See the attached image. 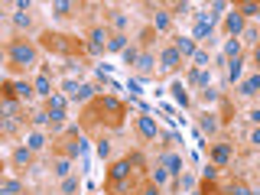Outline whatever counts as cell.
Returning a JSON list of instances; mask_svg holds the SVG:
<instances>
[{
  "instance_id": "cell-46",
  "label": "cell",
  "mask_w": 260,
  "mask_h": 195,
  "mask_svg": "<svg viewBox=\"0 0 260 195\" xmlns=\"http://www.w3.org/2000/svg\"><path fill=\"white\" fill-rule=\"evenodd\" d=\"M127 91H130V94H143V85H140V81H130Z\"/></svg>"
},
{
  "instance_id": "cell-13",
  "label": "cell",
  "mask_w": 260,
  "mask_h": 195,
  "mask_svg": "<svg viewBox=\"0 0 260 195\" xmlns=\"http://www.w3.org/2000/svg\"><path fill=\"white\" fill-rule=\"evenodd\" d=\"M81 153H85V140H81L78 134H69L65 137V156H81Z\"/></svg>"
},
{
  "instance_id": "cell-22",
  "label": "cell",
  "mask_w": 260,
  "mask_h": 195,
  "mask_svg": "<svg viewBox=\"0 0 260 195\" xmlns=\"http://www.w3.org/2000/svg\"><path fill=\"white\" fill-rule=\"evenodd\" d=\"M29 159H32V150H29V146L13 150V162H16V166H29Z\"/></svg>"
},
{
  "instance_id": "cell-18",
  "label": "cell",
  "mask_w": 260,
  "mask_h": 195,
  "mask_svg": "<svg viewBox=\"0 0 260 195\" xmlns=\"http://www.w3.org/2000/svg\"><path fill=\"white\" fill-rule=\"evenodd\" d=\"M211 159H215V166H224V162L231 159V146H228V143H215V150H211Z\"/></svg>"
},
{
  "instance_id": "cell-49",
  "label": "cell",
  "mask_w": 260,
  "mask_h": 195,
  "mask_svg": "<svg viewBox=\"0 0 260 195\" xmlns=\"http://www.w3.org/2000/svg\"><path fill=\"white\" fill-rule=\"evenodd\" d=\"M250 120H254V124H260V108H257V111H250Z\"/></svg>"
},
{
  "instance_id": "cell-27",
  "label": "cell",
  "mask_w": 260,
  "mask_h": 195,
  "mask_svg": "<svg viewBox=\"0 0 260 195\" xmlns=\"http://www.w3.org/2000/svg\"><path fill=\"white\" fill-rule=\"evenodd\" d=\"M26 146H29L32 153H36V150H43V146H46V137L39 134V130H32V134H29V140H26Z\"/></svg>"
},
{
  "instance_id": "cell-47",
  "label": "cell",
  "mask_w": 260,
  "mask_h": 195,
  "mask_svg": "<svg viewBox=\"0 0 260 195\" xmlns=\"http://www.w3.org/2000/svg\"><path fill=\"white\" fill-rule=\"evenodd\" d=\"M195 62H199L202 69H208V52H195Z\"/></svg>"
},
{
  "instance_id": "cell-36",
  "label": "cell",
  "mask_w": 260,
  "mask_h": 195,
  "mask_svg": "<svg viewBox=\"0 0 260 195\" xmlns=\"http://www.w3.org/2000/svg\"><path fill=\"white\" fill-rule=\"evenodd\" d=\"M153 23H156V29H159V32H162V29H169V13L156 10V20H153Z\"/></svg>"
},
{
  "instance_id": "cell-33",
  "label": "cell",
  "mask_w": 260,
  "mask_h": 195,
  "mask_svg": "<svg viewBox=\"0 0 260 195\" xmlns=\"http://www.w3.org/2000/svg\"><path fill=\"white\" fill-rule=\"evenodd\" d=\"M224 55H231V59H241V43H238V39H231V43L224 46Z\"/></svg>"
},
{
  "instance_id": "cell-37",
  "label": "cell",
  "mask_w": 260,
  "mask_h": 195,
  "mask_svg": "<svg viewBox=\"0 0 260 195\" xmlns=\"http://www.w3.org/2000/svg\"><path fill=\"white\" fill-rule=\"evenodd\" d=\"M65 72H69V75H78V78H81L85 65H81V62H75V59H69V65H65Z\"/></svg>"
},
{
  "instance_id": "cell-23",
  "label": "cell",
  "mask_w": 260,
  "mask_h": 195,
  "mask_svg": "<svg viewBox=\"0 0 260 195\" xmlns=\"http://www.w3.org/2000/svg\"><path fill=\"white\" fill-rule=\"evenodd\" d=\"M52 173L59 176V179H69V173H72V159H69V156H62V159L52 166Z\"/></svg>"
},
{
  "instance_id": "cell-24",
  "label": "cell",
  "mask_w": 260,
  "mask_h": 195,
  "mask_svg": "<svg viewBox=\"0 0 260 195\" xmlns=\"http://www.w3.org/2000/svg\"><path fill=\"white\" fill-rule=\"evenodd\" d=\"M241 75H244V59H231V65H228V78L241 81Z\"/></svg>"
},
{
  "instance_id": "cell-43",
  "label": "cell",
  "mask_w": 260,
  "mask_h": 195,
  "mask_svg": "<svg viewBox=\"0 0 260 195\" xmlns=\"http://www.w3.org/2000/svg\"><path fill=\"white\" fill-rule=\"evenodd\" d=\"M111 20H114V26H117V29H124V26H127V16H124V13H114Z\"/></svg>"
},
{
  "instance_id": "cell-14",
  "label": "cell",
  "mask_w": 260,
  "mask_h": 195,
  "mask_svg": "<svg viewBox=\"0 0 260 195\" xmlns=\"http://www.w3.org/2000/svg\"><path fill=\"white\" fill-rule=\"evenodd\" d=\"M32 88H36V94H39V98H46V101L55 94V91H52V81H49V75H46V72H39V75H36V81H32Z\"/></svg>"
},
{
  "instance_id": "cell-44",
  "label": "cell",
  "mask_w": 260,
  "mask_h": 195,
  "mask_svg": "<svg viewBox=\"0 0 260 195\" xmlns=\"http://www.w3.org/2000/svg\"><path fill=\"white\" fill-rule=\"evenodd\" d=\"M224 10H228L224 0H215V4H211V13H215V16H218V13H224Z\"/></svg>"
},
{
  "instance_id": "cell-5",
  "label": "cell",
  "mask_w": 260,
  "mask_h": 195,
  "mask_svg": "<svg viewBox=\"0 0 260 195\" xmlns=\"http://www.w3.org/2000/svg\"><path fill=\"white\" fill-rule=\"evenodd\" d=\"M215 32V13H195V26H192V39H208Z\"/></svg>"
},
{
  "instance_id": "cell-28",
  "label": "cell",
  "mask_w": 260,
  "mask_h": 195,
  "mask_svg": "<svg viewBox=\"0 0 260 195\" xmlns=\"http://www.w3.org/2000/svg\"><path fill=\"white\" fill-rule=\"evenodd\" d=\"M23 192V185L16 182V179H7L4 185H0V195H20Z\"/></svg>"
},
{
  "instance_id": "cell-48",
  "label": "cell",
  "mask_w": 260,
  "mask_h": 195,
  "mask_svg": "<svg viewBox=\"0 0 260 195\" xmlns=\"http://www.w3.org/2000/svg\"><path fill=\"white\" fill-rule=\"evenodd\" d=\"M140 195H159V185H146V189Z\"/></svg>"
},
{
  "instance_id": "cell-10",
  "label": "cell",
  "mask_w": 260,
  "mask_h": 195,
  "mask_svg": "<svg viewBox=\"0 0 260 195\" xmlns=\"http://www.w3.org/2000/svg\"><path fill=\"white\" fill-rule=\"evenodd\" d=\"M224 29H228V32H231V36H234V39H238V36H241V32H244V29H247V26H244V16L238 13V7H234V10H231V13H224Z\"/></svg>"
},
{
  "instance_id": "cell-21",
  "label": "cell",
  "mask_w": 260,
  "mask_h": 195,
  "mask_svg": "<svg viewBox=\"0 0 260 195\" xmlns=\"http://www.w3.org/2000/svg\"><path fill=\"white\" fill-rule=\"evenodd\" d=\"M108 52H127V36H124V32H114V36H111Z\"/></svg>"
},
{
  "instance_id": "cell-8",
  "label": "cell",
  "mask_w": 260,
  "mask_h": 195,
  "mask_svg": "<svg viewBox=\"0 0 260 195\" xmlns=\"http://www.w3.org/2000/svg\"><path fill=\"white\" fill-rule=\"evenodd\" d=\"M137 134H140L143 140H156V137H159L156 120H153V117H146V114H140V117H137Z\"/></svg>"
},
{
  "instance_id": "cell-7",
  "label": "cell",
  "mask_w": 260,
  "mask_h": 195,
  "mask_svg": "<svg viewBox=\"0 0 260 195\" xmlns=\"http://www.w3.org/2000/svg\"><path fill=\"white\" fill-rule=\"evenodd\" d=\"M179 65H182V55L176 52V46H166V49L159 52V69H162V72H176Z\"/></svg>"
},
{
  "instance_id": "cell-25",
  "label": "cell",
  "mask_w": 260,
  "mask_h": 195,
  "mask_svg": "<svg viewBox=\"0 0 260 195\" xmlns=\"http://www.w3.org/2000/svg\"><path fill=\"white\" fill-rule=\"evenodd\" d=\"M238 13L241 16H260V4H254V0H244V4H238Z\"/></svg>"
},
{
  "instance_id": "cell-17",
  "label": "cell",
  "mask_w": 260,
  "mask_h": 195,
  "mask_svg": "<svg viewBox=\"0 0 260 195\" xmlns=\"http://www.w3.org/2000/svg\"><path fill=\"white\" fill-rule=\"evenodd\" d=\"M208 81H211V72H208V69H192V72H189V85L208 88Z\"/></svg>"
},
{
  "instance_id": "cell-40",
  "label": "cell",
  "mask_w": 260,
  "mask_h": 195,
  "mask_svg": "<svg viewBox=\"0 0 260 195\" xmlns=\"http://www.w3.org/2000/svg\"><path fill=\"white\" fill-rule=\"evenodd\" d=\"M137 59H140V52H137V49L130 46L127 52H124V62H127V65H137Z\"/></svg>"
},
{
  "instance_id": "cell-29",
  "label": "cell",
  "mask_w": 260,
  "mask_h": 195,
  "mask_svg": "<svg viewBox=\"0 0 260 195\" xmlns=\"http://www.w3.org/2000/svg\"><path fill=\"white\" fill-rule=\"evenodd\" d=\"M72 10H75V4H69V0H59V4H52V13H55V16H72Z\"/></svg>"
},
{
  "instance_id": "cell-39",
  "label": "cell",
  "mask_w": 260,
  "mask_h": 195,
  "mask_svg": "<svg viewBox=\"0 0 260 195\" xmlns=\"http://www.w3.org/2000/svg\"><path fill=\"white\" fill-rule=\"evenodd\" d=\"M4 114H7V117L16 114V98H4Z\"/></svg>"
},
{
  "instance_id": "cell-45",
  "label": "cell",
  "mask_w": 260,
  "mask_h": 195,
  "mask_svg": "<svg viewBox=\"0 0 260 195\" xmlns=\"http://www.w3.org/2000/svg\"><path fill=\"white\" fill-rule=\"evenodd\" d=\"M179 185H182V189H195V182H192V176H179Z\"/></svg>"
},
{
  "instance_id": "cell-41",
  "label": "cell",
  "mask_w": 260,
  "mask_h": 195,
  "mask_svg": "<svg viewBox=\"0 0 260 195\" xmlns=\"http://www.w3.org/2000/svg\"><path fill=\"white\" fill-rule=\"evenodd\" d=\"M98 156H101V159H108V156H111V143H108V140L98 143Z\"/></svg>"
},
{
  "instance_id": "cell-2",
  "label": "cell",
  "mask_w": 260,
  "mask_h": 195,
  "mask_svg": "<svg viewBox=\"0 0 260 195\" xmlns=\"http://www.w3.org/2000/svg\"><path fill=\"white\" fill-rule=\"evenodd\" d=\"M62 94L69 98V101H75V104H85V101H91L94 88L88 85V81H75V78H65V85H62Z\"/></svg>"
},
{
  "instance_id": "cell-6",
  "label": "cell",
  "mask_w": 260,
  "mask_h": 195,
  "mask_svg": "<svg viewBox=\"0 0 260 195\" xmlns=\"http://www.w3.org/2000/svg\"><path fill=\"white\" fill-rule=\"evenodd\" d=\"M32 94H36V88L29 81H7L4 85V98H23V101H29Z\"/></svg>"
},
{
  "instance_id": "cell-19",
  "label": "cell",
  "mask_w": 260,
  "mask_h": 195,
  "mask_svg": "<svg viewBox=\"0 0 260 195\" xmlns=\"http://www.w3.org/2000/svg\"><path fill=\"white\" fill-rule=\"evenodd\" d=\"M257 91H260V72L241 81V94H247V98H250V94H257Z\"/></svg>"
},
{
  "instance_id": "cell-20",
  "label": "cell",
  "mask_w": 260,
  "mask_h": 195,
  "mask_svg": "<svg viewBox=\"0 0 260 195\" xmlns=\"http://www.w3.org/2000/svg\"><path fill=\"white\" fill-rule=\"evenodd\" d=\"M65 104H69V98H65L62 91H55L52 98H49V111L52 114H65Z\"/></svg>"
},
{
  "instance_id": "cell-15",
  "label": "cell",
  "mask_w": 260,
  "mask_h": 195,
  "mask_svg": "<svg viewBox=\"0 0 260 195\" xmlns=\"http://www.w3.org/2000/svg\"><path fill=\"white\" fill-rule=\"evenodd\" d=\"M159 162L169 169V176H182V156H176V153H162Z\"/></svg>"
},
{
  "instance_id": "cell-42",
  "label": "cell",
  "mask_w": 260,
  "mask_h": 195,
  "mask_svg": "<svg viewBox=\"0 0 260 195\" xmlns=\"http://www.w3.org/2000/svg\"><path fill=\"white\" fill-rule=\"evenodd\" d=\"M202 173H205V182H215V176H218V166H205Z\"/></svg>"
},
{
  "instance_id": "cell-51",
  "label": "cell",
  "mask_w": 260,
  "mask_h": 195,
  "mask_svg": "<svg viewBox=\"0 0 260 195\" xmlns=\"http://www.w3.org/2000/svg\"><path fill=\"white\" fill-rule=\"evenodd\" d=\"M254 62L260 65V43H257V49H254Z\"/></svg>"
},
{
  "instance_id": "cell-38",
  "label": "cell",
  "mask_w": 260,
  "mask_h": 195,
  "mask_svg": "<svg viewBox=\"0 0 260 195\" xmlns=\"http://www.w3.org/2000/svg\"><path fill=\"white\" fill-rule=\"evenodd\" d=\"M13 26H16V29H26V26H29V16H26V13H13Z\"/></svg>"
},
{
  "instance_id": "cell-12",
  "label": "cell",
  "mask_w": 260,
  "mask_h": 195,
  "mask_svg": "<svg viewBox=\"0 0 260 195\" xmlns=\"http://www.w3.org/2000/svg\"><path fill=\"white\" fill-rule=\"evenodd\" d=\"M98 111H108V114H114V117L120 120V114H124V104L117 101V98H98Z\"/></svg>"
},
{
  "instance_id": "cell-3",
  "label": "cell",
  "mask_w": 260,
  "mask_h": 195,
  "mask_svg": "<svg viewBox=\"0 0 260 195\" xmlns=\"http://www.w3.org/2000/svg\"><path fill=\"white\" fill-rule=\"evenodd\" d=\"M127 176H130V159L111 162V169H108V189L111 192H120V189H124V182H127Z\"/></svg>"
},
{
  "instance_id": "cell-4",
  "label": "cell",
  "mask_w": 260,
  "mask_h": 195,
  "mask_svg": "<svg viewBox=\"0 0 260 195\" xmlns=\"http://www.w3.org/2000/svg\"><path fill=\"white\" fill-rule=\"evenodd\" d=\"M7 52H10L13 65H32V62H36V49H32L29 43H10Z\"/></svg>"
},
{
  "instance_id": "cell-11",
  "label": "cell",
  "mask_w": 260,
  "mask_h": 195,
  "mask_svg": "<svg viewBox=\"0 0 260 195\" xmlns=\"http://www.w3.org/2000/svg\"><path fill=\"white\" fill-rule=\"evenodd\" d=\"M173 46H176V52L182 55V59H195V52H199V49H195V39H192V36H179Z\"/></svg>"
},
{
  "instance_id": "cell-1",
  "label": "cell",
  "mask_w": 260,
  "mask_h": 195,
  "mask_svg": "<svg viewBox=\"0 0 260 195\" xmlns=\"http://www.w3.org/2000/svg\"><path fill=\"white\" fill-rule=\"evenodd\" d=\"M49 52H59V55H72V52H81V49H88L81 39H72V36H62V32H43V39H39Z\"/></svg>"
},
{
  "instance_id": "cell-9",
  "label": "cell",
  "mask_w": 260,
  "mask_h": 195,
  "mask_svg": "<svg viewBox=\"0 0 260 195\" xmlns=\"http://www.w3.org/2000/svg\"><path fill=\"white\" fill-rule=\"evenodd\" d=\"M111 43V36L104 29H91V36H88V52H94V55H101L104 49H108Z\"/></svg>"
},
{
  "instance_id": "cell-16",
  "label": "cell",
  "mask_w": 260,
  "mask_h": 195,
  "mask_svg": "<svg viewBox=\"0 0 260 195\" xmlns=\"http://www.w3.org/2000/svg\"><path fill=\"white\" fill-rule=\"evenodd\" d=\"M153 69H156L153 52H140V59H137V72H140V75H153Z\"/></svg>"
},
{
  "instance_id": "cell-50",
  "label": "cell",
  "mask_w": 260,
  "mask_h": 195,
  "mask_svg": "<svg viewBox=\"0 0 260 195\" xmlns=\"http://www.w3.org/2000/svg\"><path fill=\"white\" fill-rule=\"evenodd\" d=\"M250 143H260V130H254V134H250Z\"/></svg>"
},
{
  "instance_id": "cell-31",
  "label": "cell",
  "mask_w": 260,
  "mask_h": 195,
  "mask_svg": "<svg viewBox=\"0 0 260 195\" xmlns=\"http://www.w3.org/2000/svg\"><path fill=\"white\" fill-rule=\"evenodd\" d=\"M202 130H205V134H215V130H218L215 114H205V117H202Z\"/></svg>"
},
{
  "instance_id": "cell-26",
  "label": "cell",
  "mask_w": 260,
  "mask_h": 195,
  "mask_svg": "<svg viewBox=\"0 0 260 195\" xmlns=\"http://www.w3.org/2000/svg\"><path fill=\"white\" fill-rule=\"evenodd\" d=\"M169 91H173V98H176V104H179V108H189V91H185L182 85H173Z\"/></svg>"
},
{
  "instance_id": "cell-30",
  "label": "cell",
  "mask_w": 260,
  "mask_h": 195,
  "mask_svg": "<svg viewBox=\"0 0 260 195\" xmlns=\"http://www.w3.org/2000/svg\"><path fill=\"white\" fill-rule=\"evenodd\" d=\"M166 179H169V169L159 162V166L153 169V185H166Z\"/></svg>"
},
{
  "instance_id": "cell-35",
  "label": "cell",
  "mask_w": 260,
  "mask_h": 195,
  "mask_svg": "<svg viewBox=\"0 0 260 195\" xmlns=\"http://www.w3.org/2000/svg\"><path fill=\"white\" fill-rule=\"evenodd\" d=\"M228 195H254V192H250L244 182H231V189H228Z\"/></svg>"
},
{
  "instance_id": "cell-32",
  "label": "cell",
  "mask_w": 260,
  "mask_h": 195,
  "mask_svg": "<svg viewBox=\"0 0 260 195\" xmlns=\"http://www.w3.org/2000/svg\"><path fill=\"white\" fill-rule=\"evenodd\" d=\"M32 127H46V124H52V120H49V111H39V114H32Z\"/></svg>"
},
{
  "instance_id": "cell-34",
  "label": "cell",
  "mask_w": 260,
  "mask_h": 195,
  "mask_svg": "<svg viewBox=\"0 0 260 195\" xmlns=\"http://www.w3.org/2000/svg\"><path fill=\"white\" fill-rule=\"evenodd\" d=\"M62 192H65V195H75V192H78V179H72V176L62 179Z\"/></svg>"
}]
</instances>
